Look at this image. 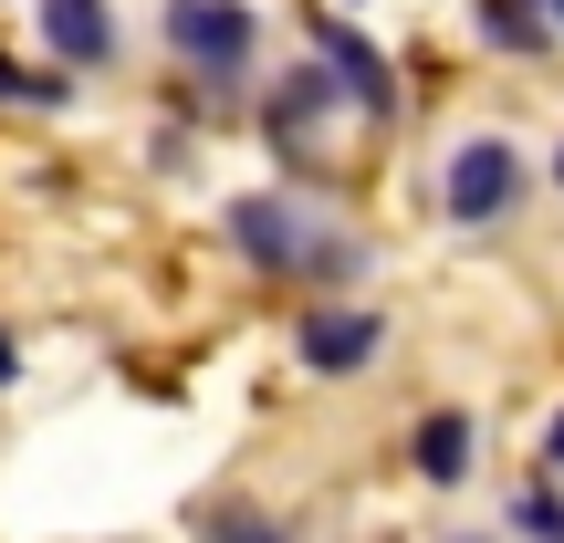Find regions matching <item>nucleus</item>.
Returning <instances> with one entry per match:
<instances>
[{"label": "nucleus", "mask_w": 564, "mask_h": 543, "mask_svg": "<svg viewBox=\"0 0 564 543\" xmlns=\"http://www.w3.org/2000/svg\"><path fill=\"white\" fill-rule=\"evenodd\" d=\"M0 105H32V116H53V105H74V74H63V63H53V74H32V63L0 53Z\"/></svg>", "instance_id": "nucleus-11"}, {"label": "nucleus", "mask_w": 564, "mask_h": 543, "mask_svg": "<svg viewBox=\"0 0 564 543\" xmlns=\"http://www.w3.org/2000/svg\"><path fill=\"white\" fill-rule=\"evenodd\" d=\"M544 470H564V408L544 419Z\"/></svg>", "instance_id": "nucleus-13"}, {"label": "nucleus", "mask_w": 564, "mask_h": 543, "mask_svg": "<svg viewBox=\"0 0 564 543\" xmlns=\"http://www.w3.org/2000/svg\"><path fill=\"white\" fill-rule=\"evenodd\" d=\"M220 230H230V251H241L262 282H314L324 241H335V230H324L303 199H282V188H241V199L220 209Z\"/></svg>", "instance_id": "nucleus-1"}, {"label": "nucleus", "mask_w": 564, "mask_h": 543, "mask_svg": "<svg viewBox=\"0 0 564 543\" xmlns=\"http://www.w3.org/2000/svg\"><path fill=\"white\" fill-rule=\"evenodd\" d=\"M440 543H502V533H440Z\"/></svg>", "instance_id": "nucleus-15"}, {"label": "nucleus", "mask_w": 564, "mask_h": 543, "mask_svg": "<svg viewBox=\"0 0 564 543\" xmlns=\"http://www.w3.org/2000/svg\"><path fill=\"white\" fill-rule=\"evenodd\" d=\"M554 188H564V146H554Z\"/></svg>", "instance_id": "nucleus-17"}, {"label": "nucleus", "mask_w": 564, "mask_h": 543, "mask_svg": "<svg viewBox=\"0 0 564 543\" xmlns=\"http://www.w3.org/2000/svg\"><path fill=\"white\" fill-rule=\"evenodd\" d=\"M0 387H21V345H11V324H0Z\"/></svg>", "instance_id": "nucleus-14"}, {"label": "nucleus", "mask_w": 564, "mask_h": 543, "mask_svg": "<svg viewBox=\"0 0 564 543\" xmlns=\"http://www.w3.org/2000/svg\"><path fill=\"white\" fill-rule=\"evenodd\" d=\"M544 11H554V32H564V0H544Z\"/></svg>", "instance_id": "nucleus-16"}, {"label": "nucleus", "mask_w": 564, "mask_h": 543, "mask_svg": "<svg viewBox=\"0 0 564 543\" xmlns=\"http://www.w3.org/2000/svg\"><path fill=\"white\" fill-rule=\"evenodd\" d=\"M377 356H387V314L377 303H314V314L293 324V366L303 377H366Z\"/></svg>", "instance_id": "nucleus-4"}, {"label": "nucleus", "mask_w": 564, "mask_h": 543, "mask_svg": "<svg viewBox=\"0 0 564 543\" xmlns=\"http://www.w3.org/2000/svg\"><path fill=\"white\" fill-rule=\"evenodd\" d=\"M32 32L63 74H105L116 63V11L105 0H32Z\"/></svg>", "instance_id": "nucleus-7"}, {"label": "nucleus", "mask_w": 564, "mask_h": 543, "mask_svg": "<svg viewBox=\"0 0 564 543\" xmlns=\"http://www.w3.org/2000/svg\"><path fill=\"white\" fill-rule=\"evenodd\" d=\"M554 11L544 0H481V53H502V63H544L554 53Z\"/></svg>", "instance_id": "nucleus-9"}, {"label": "nucleus", "mask_w": 564, "mask_h": 543, "mask_svg": "<svg viewBox=\"0 0 564 543\" xmlns=\"http://www.w3.org/2000/svg\"><path fill=\"white\" fill-rule=\"evenodd\" d=\"M167 53L188 63V84H241L251 63H262V11H251V0H167Z\"/></svg>", "instance_id": "nucleus-3"}, {"label": "nucleus", "mask_w": 564, "mask_h": 543, "mask_svg": "<svg viewBox=\"0 0 564 543\" xmlns=\"http://www.w3.org/2000/svg\"><path fill=\"white\" fill-rule=\"evenodd\" d=\"M314 63L345 84V116H366V126H398V63H387L377 42L356 32V21H335V11H324V21H314Z\"/></svg>", "instance_id": "nucleus-5"}, {"label": "nucleus", "mask_w": 564, "mask_h": 543, "mask_svg": "<svg viewBox=\"0 0 564 543\" xmlns=\"http://www.w3.org/2000/svg\"><path fill=\"white\" fill-rule=\"evenodd\" d=\"M512 543H564V491L554 481H523V491H512Z\"/></svg>", "instance_id": "nucleus-12"}, {"label": "nucleus", "mask_w": 564, "mask_h": 543, "mask_svg": "<svg viewBox=\"0 0 564 543\" xmlns=\"http://www.w3.org/2000/svg\"><path fill=\"white\" fill-rule=\"evenodd\" d=\"M199 543H293V523H272L262 502H209L199 512Z\"/></svg>", "instance_id": "nucleus-10"}, {"label": "nucleus", "mask_w": 564, "mask_h": 543, "mask_svg": "<svg viewBox=\"0 0 564 543\" xmlns=\"http://www.w3.org/2000/svg\"><path fill=\"white\" fill-rule=\"evenodd\" d=\"M335 105H345V84L324 74V63H293V74H282L272 95H262V137H272L293 167H314V137L335 126Z\"/></svg>", "instance_id": "nucleus-6"}, {"label": "nucleus", "mask_w": 564, "mask_h": 543, "mask_svg": "<svg viewBox=\"0 0 564 543\" xmlns=\"http://www.w3.org/2000/svg\"><path fill=\"white\" fill-rule=\"evenodd\" d=\"M533 199V158L512 137H460L440 167V220L449 230H502L512 209Z\"/></svg>", "instance_id": "nucleus-2"}, {"label": "nucleus", "mask_w": 564, "mask_h": 543, "mask_svg": "<svg viewBox=\"0 0 564 543\" xmlns=\"http://www.w3.org/2000/svg\"><path fill=\"white\" fill-rule=\"evenodd\" d=\"M408 470H419L429 491H460L470 470H481V428H470L460 408H429V419L408 428Z\"/></svg>", "instance_id": "nucleus-8"}]
</instances>
